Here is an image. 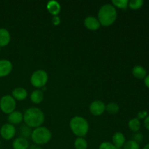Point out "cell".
Returning <instances> with one entry per match:
<instances>
[{
	"instance_id": "21",
	"label": "cell",
	"mask_w": 149,
	"mask_h": 149,
	"mask_svg": "<svg viewBox=\"0 0 149 149\" xmlns=\"http://www.w3.org/2000/svg\"><path fill=\"white\" fill-rule=\"evenodd\" d=\"M74 146L75 149H87L88 143L84 138L77 137V138L74 141Z\"/></svg>"
},
{
	"instance_id": "31",
	"label": "cell",
	"mask_w": 149,
	"mask_h": 149,
	"mask_svg": "<svg viewBox=\"0 0 149 149\" xmlns=\"http://www.w3.org/2000/svg\"><path fill=\"white\" fill-rule=\"evenodd\" d=\"M144 84H145L146 87L149 89V74H147V76L144 79Z\"/></svg>"
},
{
	"instance_id": "1",
	"label": "cell",
	"mask_w": 149,
	"mask_h": 149,
	"mask_svg": "<svg viewBox=\"0 0 149 149\" xmlns=\"http://www.w3.org/2000/svg\"><path fill=\"white\" fill-rule=\"evenodd\" d=\"M45 113L37 107H31L26 109L23 113V121L25 125L31 128L41 127L45 122Z\"/></svg>"
},
{
	"instance_id": "9",
	"label": "cell",
	"mask_w": 149,
	"mask_h": 149,
	"mask_svg": "<svg viewBox=\"0 0 149 149\" xmlns=\"http://www.w3.org/2000/svg\"><path fill=\"white\" fill-rule=\"evenodd\" d=\"M13 63L7 59L0 60V77L8 76L13 71Z\"/></svg>"
},
{
	"instance_id": "2",
	"label": "cell",
	"mask_w": 149,
	"mask_h": 149,
	"mask_svg": "<svg viewBox=\"0 0 149 149\" xmlns=\"http://www.w3.org/2000/svg\"><path fill=\"white\" fill-rule=\"evenodd\" d=\"M97 20L100 26L108 27L116 21L117 18L116 9L111 4H105L100 7L97 13Z\"/></svg>"
},
{
	"instance_id": "23",
	"label": "cell",
	"mask_w": 149,
	"mask_h": 149,
	"mask_svg": "<svg viewBox=\"0 0 149 149\" xmlns=\"http://www.w3.org/2000/svg\"><path fill=\"white\" fill-rule=\"evenodd\" d=\"M111 3L112 5H113L115 8L125 10V9L127 8L128 7V3H129V1H128V0H113Z\"/></svg>"
},
{
	"instance_id": "28",
	"label": "cell",
	"mask_w": 149,
	"mask_h": 149,
	"mask_svg": "<svg viewBox=\"0 0 149 149\" xmlns=\"http://www.w3.org/2000/svg\"><path fill=\"white\" fill-rule=\"evenodd\" d=\"M52 23L54 26H59L60 23H61V18H60L59 16H53L52 18Z\"/></svg>"
},
{
	"instance_id": "25",
	"label": "cell",
	"mask_w": 149,
	"mask_h": 149,
	"mask_svg": "<svg viewBox=\"0 0 149 149\" xmlns=\"http://www.w3.org/2000/svg\"><path fill=\"white\" fill-rule=\"evenodd\" d=\"M123 149H140V145L138 143L133 140L126 141L123 146Z\"/></svg>"
},
{
	"instance_id": "6",
	"label": "cell",
	"mask_w": 149,
	"mask_h": 149,
	"mask_svg": "<svg viewBox=\"0 0 149 149\" xmlns=\"http://www.w3.org/2000/svg\"><path fill=\"white\" fill-rule=\"evenodd\" d=\"M16 100L10 95H6L0 99V109L3 113L10 114L15 111Z\"/></svg>"
},
{
	"instance_id": "14",
	"label": "cell",
	"mask_w": 149,
	"mask_h": 149,
	"mask_svg": "<svg viewBox=\"0 0 149 149\" xmlns=\"http://www.w3.org/2000/svg\"><path fill=\"white\" fill-rule=\"evenodd\" d=\"M11 40L10 33L7 29L0 28V47H5L10 44Z\"/></svg>"
},
{
	"instance_id": "24",
	"label": "cell",
	"mask_w": 149,
	"mask_h": 149,
	"mask_svg": "<svg viewBox=\"0 0 149 149\" xmlns=\"http://www.w3.org/2000/svg\"><path fill=\"white\" fill-rule=\"evenodd\" d=\"M143 0H131L129 1L128 3V7L133 10H139L140 8L143 7Z\"/></svg>"
},
{
	"instance_id": "5",
	"label": "cell",
	"mask_w": 149,
	"mask_h": 149,
	"mask_svg": "<svg viewBox=\"0 0 149 149\" xmlns=\"http://www.w3.org/2000/svg\"><path fill=\"white\" fill-rule=\"evenodd\" d=\"M31 84L36 89L45 87L48 81V74L42 69H38L31 74L30 78Z\"/></svg>"
},
{
	"instance_id": "15",
	"label": "cell",
	"mask_w": 149,
	"mask_h": 149,
	"mask_svg": "<svg viewBox=\"0 0 149 149\" xmlns=\"http://www.w3.org/2000/svg\"><path fill=\"white\" fill-rule=\"evenodd\" d=\"M47 10L52 15H58V14H59L61 10V4L57 1H54V0L49 1L47 4Z\"/></svg>"
},
{
	"instance_id": "3",
	"label": "cell",
	"mask_w": 149,
	"mask_h": 149,
	"mask_svg": "<svg viewBox=\"0 0 149 149\" xmlns=\"http://www.w3.org/2000/svg\"><path fill=\"white\" fill-rule=\"evenodd\" d=\"M69 126L73 133L79 138L85 136L90 128V125L87 119L80 116H74L70 121Z\"/></svg>"
},
{
	"instance_id": "30",
	"label": "cell",
	"mask_w": 149,
	"mask_h": 149,
	"mask_svg": "<svg viewBox=\"0 0 149 149\" xmlns=\"http://www.w3.org/2000/svg\"><path fill=\"white\" fill-rule=\"evenodd\" d=\"M143 124H144V127H145L146 129L149 130V115H148V116H146V118L144 119Z\"/></svg>"
},
{
	"instance_id": "4",
	"label": "cell",
	"mask_w": 149,
	"mask_h": 149,
	"mask_svg": "<svg viewBox=\"0 0 149 149\" xmlns=\"http://www.w3.org/2000/svg\"><path fill=\"white\" fill-rule=\"evenodd\" d=\"M52 132L45 127H39L32 130L31 138L33 143L36 145H45L49 143L52 139Z\"/></svg>"
},
{
	"instance_id": "33",
	"label": "cell",
	"mask_w": 149,
	"mask_h": 149,
	"mask_svg": "<svg viewBox=\"0 0 149 149\" xmlns=\"http://www.w3.org/2000/svg\"><path fill=\"white\" fill-rule=\"evenodd\" d=\"M143 149H149V143L146 144V145L145 146L143 147Z\"/></svg>"
},
{
	"instance_id": "10",
	"label": "cell",
	"mask_w": 149,
	"mask_h": 149,
	"mask_svg": "<svg viewBox=\"0 0 149 149\" xmlns=\"http://www.w3.org/2000/svg\"><path fill=\"white\" fill-rule=\"evenodd\" d=\"M84 25L87 29L90 31H97L100 27V23L97 17L91 15L85 17L84 20Z\"/></svg>"
},
{
	"instance_id": "18",
	"label": "cell",
	"mask_w": 149,
	"mask_h": 149,
	"mask_svg": "<svg viewBox=\"0 0 149 149\" xmlns=\"http://www.w3.org/2000/svg\"><path fill=\"white\" fill-rule=\"evenodd\" d=\"M132 74L135 78L138 79H145V77L147 76V71L143 66L135 65L132 68Z\"/></svg>"
},
{
	"instance_id": "19",
	"label": "cell",
	"mask_w": 149,
	"mask_h": 149,
	"mask_svg": "<svg viewBox=\"0 0 149 149\" xmlns=\"http://www.w3.org/2000/svg\"><path fill=\"white\" fill-rule=\"evenodd\" d=\"M141 122L138 118H132L128 122V127L134 132H138L141 129Z\"/></svg>"
},
{
	"instance_id": "22",
	"label": "cell",
	"mask_w": 149,
	"mask_h": 149,
	"mask_svg": "<svg viewBox=\"0 0 149 149\" xmlns=\"http://www.w3.org/2000/svg\"><path fill=\"white\" fill-rule=\"evenodd\" d=\"M106 111L111 114H116L119 111V106L116 103L111 102L106 105Z\"/></svg>"
},
{
	"instance_id": "32",
	"label": "cell",
	"mask_w": 149,
	"mask_h": 149,
	"mask_svg": "<svg viewBox=\"0 0 149 149\" xmlns=\"http://www.w3.org/2000/svg\"><path fill=\"white\" fill-rule=\"evenodd\" d=\"M29 149H42V148L39 146L34 144V145H32L31 146H29Z\"/></svg>"
},
{
	"instance_id": "17",
	"label": "cell",
	"mask_w": 149,
	"mask_h": 149,
	"mask_svg": "<svg viewBox=\"0 0 149 149\" xmlns=\"http://www.w3.org/2000/svg\"><path fill=\"white\" fill-rule=\"evenodd\" d=\"M44 97H45V94L40 89H36V90H33L31 93L30 95L31 100L34 104H39V103H42L44 100Z\"/></svg>"
},
{
	"instance_id": "16",
	"label": "cell",
	"mask_w": 149,
	"mask_h": 149,
	"mask_svg": "<svg viewBox=\"0 0 149 149\" xmlns=\"http://www.w3.org/2000/svg\"><path fill=\"white\" fill-rule=\"evenodd\" d=\"M13 149H29V141L22 137L15 138L13 142Z\"/></svg>"
},
{
	"instance_id": "20",
	"label": "cell",
	"mask_w": 149,
	"mask_h": 149,
	"mask_svg": "<svg viewBox=\"0 0 149 149\" xmlns=\"http://www.w3.org/2000/svg\"><path fill=\"white\" fill-rule=\"evenodd\" d=\"M32 133L31 128L28 127L26 125H23L20 127V137L23 138H26L28 140V138H31Z\"/></svg>"
},
{
	"instance_id": "7",
	"label": "cell",
	"mask_w": 149,
	"mask_h": 149,
	"mask_svg": "<svg viewBox=\"0 0 149 149\" xmlns=\"http://www.w3.org/2000/svg\"><path fill=\"white\" fill-rule=\"evenodd\" d=\"M16 133V130L14 125L10 123H6L1 126L0 129V135L3 139L10 141L13 139Z\"/></svg>"
},
{
	"instance_id": "26",
	"label": "cell",
	"mask_w": 149,
	"mask_h": 149,
	"mask_svg": "<svg viewBox=\"0 0 149 149\" xmlns=\"http://www.w3.org/2000/svg\"><path fill=\"white\" fill-rule=\"evenodd\" d=\"M98 149H118L112 144V143L105 141V142L101 143L99 146Z\"/></svg>"
},
{
	"instance_id": "8",
	"label": "cell",
	"mask_w": 149,
	"mask_h": 149,
	"mask_svg": "<svg viewBox=\"0 0 149 149\" xmlns=\"http://www.w3.org/2000/svg\"><path fill=\"white\" fill-rule=\"evenodd\" d=\"M90 112L95 116H99L106 111V104L100 100L92 102L90 105Z\"/></svg>"
},
{
	"instance_id": "12",
	"label": "cell",
	"mask_w": 149,
	"mask_h": 149,
	"mask_svg": "<svg viewBox=\"0 0 149 149\" xmlns=\"http://www.w3.org/2000/svg\"><path fill=\"white\" fill-rule=\"evenodd\" d=\"M7 121L8 123L13 125H19L23 121V114L19 111H14L11 113L8 114L7 116Z\"/></svg>"
},
{
	"instance_id": "27",
	"label": "cell",
	"mask_w": 149,
	"mask_h": 149,
	"mask_svg": "<svg viewBox=\"0 0 149 149\" xmlns=\"http://www.w3.org/2000/svg\"><path fill=\"white\" fill-rule=\"evenodd\" d=\"M148 116V112L146 111H141L140 112H138V119H145L146 118V116Z\"/></svg>"
},
{
	"instance_id": "11",
	"label": "cell",
	"mask_w": 149,
	"mask_h": 149,
	"mask_svg": "<svg viewBox=\"0 0 149 149\" xmlns=\"http://www.w3.org/2000/svg\"><path fill=\"white\" fill-rule=\"evenodd\" d=\"M125 142H126V138L122 132H116L112 136V144L118 149L123 148Z\"/></svg>"
},
{
	"instance_id": "34",
	"label": "cell",
	"mask_w": 149,
	"mask_h": 149,
	"mask_svg": "<svg viewBox=\"0 0 149 149\" xmlns=\"http://www.w3.org/2000/svg\"><path fill=\"white\" fill-rule=\"evenodd\" d=\"M1 47H0V52H1Z\"/></svg>"
},
{
	"instance_id": "13",
	"label": "cell",
	"mask_w": 149,
	"mask_h": 149,
	"mask_svg": "<svg viewBox=\"0 0 149 149\" xmlns=\"http://www.w3.org/2000/svg\"><path fill=\"white\" fill-rule=\"evenodd\" d=\"M28 96V92L25 88L21 87H18L15 88L12 92V97L15 100H26Z\"/></svg>"
},
{
	"instance_id": "35",
	"label": "cell",
	"mask_w": 149,
	"mask_h": 149,
	"mask_svg": "<svg viewBox=\"0 0 149 149\" xmlns=\"http://www.w3.org/2000/svg\"><path fill=\"white\" fill-rule=\"evenodd\" d=\"M148 140H149V136H148Z\"/></svg>"
},
{
	"instance_id": "29",
	"label": "cell",
	"mask_w": 149,
	"mask_h": 149,
	"mask_svg": "<svg viewBox=\"0 0 149 149\" xmlns=\"http://www.w3.org/2000/svg\"><path fill=\"white\" fill-rule=\"evenodd\" d=\"M143 140V135L141 133H136L133 136V141H136L137 143H139V142L142 141Z\"/></svg>"
}]
</instances>
